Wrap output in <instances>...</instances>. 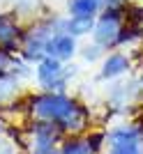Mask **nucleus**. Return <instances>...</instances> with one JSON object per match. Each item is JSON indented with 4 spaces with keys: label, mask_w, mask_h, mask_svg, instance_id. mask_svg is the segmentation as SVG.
<instances>
[{
    "label": "nucleus",
    "mask_w": 143,
    "mask_h": 154,
    "mask_svg": "<svg viewBox=\"0 0 143 154\" xmlns=\"http://www.w3.org/2000/svg\"><path fill=\"white\" fill-rule=\"evenodd\" d=\"M33 113L42 122H53L62 131H78L85 124V110L62 94H44L33 101Z\"/></svg>",
    "instance_id": "obj_1"
},
{
    "label": "nucleus",
    "mask_w": 143,
    "mask_h": 154,
    "mask_svg": "<svg viewBox=\"0 0 143 154\" xmlns=\"http://www.w3.org/2000/svg\"><path fill=\"white\" fill-rule=\"evenodd\" d=\"M58 154H95V149H92L88 138L85 140L83 138H76V140H67Z\"/></svg>",
    "instance_id": "obj_7"
},
{
    "label": "nucleus",
    "mask_w": 143,
    "mask_h": 154,
    "mask_svg": "<svg viewBox=\"0 0 143 154\" xmlns=\"http://www.w3.org/2000/svg\"><path fill=\"white\" fill-rule=\"evenodd\" d=\"M111 140V154H141L138 136L134 129H118L109 136Z\"/></svg>",
    "instance_id": "obj_2"
},
{
    "label": "nucleus",
    "mask_w": 143,
    "mask_h": 154,
    "mask_svg": "<svg viewBox=\"0 0 143 154\" xmlns=\"http://www.w3.org/2000/svg\"><path fill=\"white\" fill-rule=\"evenodd\" d=\"M90 26H92V19H72L69 30H72V32H76V35H81V32L90 30Z\"/></svg>",
    "instance_id": "obj_10"
},
{
    "label": "nucleus",
    "mask_w": 143,
    "mask_h": 154,
    "mask_svg": "<svg viewBox=\"0 0 143 154\" xmlns=\"http://www.w3.org/2000/svg\"><path fill=\"white\" fill-rule=\"evenodd\" d=\"M97 42L99 44H109V42H116L118 39V16L116 12H109L104 19L99 21L97 26Z\"/></svg>",
    "instance_id": "obj_3"
},
{
    "label": "nucleus",
    "mask_w": 143,
    "mask_h": 154,
    "mask_svg": "<svg viewBox=\"0 0 143 154\" xmlns=\"http://www.w3.org/2000/svg\"><path fill=\"white\" fill-rule=\"evenodd\" d=\"M46 51L51 53L53 58H67V55H72V51H74V39L67 37V35H60V37L51 39V42L46 44Z\"/></svg>",
    "instance_id": "obj_4"
},
{
    "label": "nucleus",
    "mask_w": 143,
    "mask_h": 154,
    "mask_svg": "<svg viewBox=\"0 0 143 154\" xmlns=\"http://www.w3.org/2000/svg\"><path fill=\"white\" fill-rule=\"evenodd\" d=\"M97 7H99V0H72L74 19H90Z\"/></svg>",
    "instance_id": "obj_6"
},
{
    "label": "nucleus",
    "mask_w": 143,
    "mask_h": 154,
    "mask_svg": "<svg viewBox=\"0 0 143 154\" xmlns=\"http://www.w3.org/2000/svg\"><path fill=\"white\" fill-rule=\"evenodd\" d=\"M16 37H19L16 26H14L12 21H7V19H0V44H5L7 48H12L14 42H16Z\"/></svg>",
    "instance_id": "obj_8"
},
{
    "label": "nucleus",
    "mask_w": 143,
    "mask_h": 154,
    "mask_svg": "<svg viewBox=\"0 0 143 154\" xmlns=\"http://www.w3.org/2000/svg\"><path fill=\"white\" fill-rule=\"evenodd\" d=\"M127 69V58L122 55H111L104 64V76H118L120 71Z\"/></svg>",
    "instance_id": "obj_9"
},
{
    "label": "nucleus",
    "mask_w": 143,
    "mask_h": 154,
    "mask_svg": "<svg viewBox=\"0 0 143 154\" xmlns=\"http://www.w3.org/2000/svg\"><path fill=\"white\" fill-rule=\"evenodd\" d=\"M39 81H42V83L44 85H53L56 83V81H58L60 78V64L56 62V60H44V62L39 64Z\"/></svg>",
    "instance_id": "obj_5"
}]
</instances>
